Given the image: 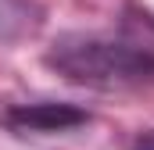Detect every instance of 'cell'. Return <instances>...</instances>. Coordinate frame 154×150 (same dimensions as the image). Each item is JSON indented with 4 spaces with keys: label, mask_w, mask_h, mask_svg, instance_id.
<instances>
[{
    "label": "cell",
    "mask_w": 154,
    "mask_h": 150,
    "mask_svg": "<svg viewBox=\"0 0 154 150\" xmlns=\"http://www.w3.org/2000/svg\"><path fill=\"white\" fill-rule=\"evenodd\" d=\"M43 64L75 86L115 89L140 79H154V22H125L122 32H65L57 36Z\"/></svg>",
    "instance_id": "cell-1"
},
{
    "label": "cell",
    "mask_w": 154,
    "mask_h": 150,
    "mask_svg": "<svg viewBox=\"0 0 154 150\" xmlns=\"http://www.w3.org/2000/svg\"><path fill=\"white\" fill-rule=\"evenodd\" d=\"M4 122L14 132H68L90 122V114L75 104H54V100H39V104H14L4 111Z\"/></svg>",
    "instance_id": "cell-2"
},
{
    "label": "cell",
    "mask_w": 154,
    "mask_h": 150,
    "mask_svg": "<svg viewBox=\"0 0 154 150\" xmlns=\"http://www.w3.org/2000/svg\"><path fill=\"white\" fill-rule=\"evenodd\" d=\"M133 150H154V132H143V136H136Z\"/></svg>",
    "instance_id": "cell-3"
}]
</instances>
